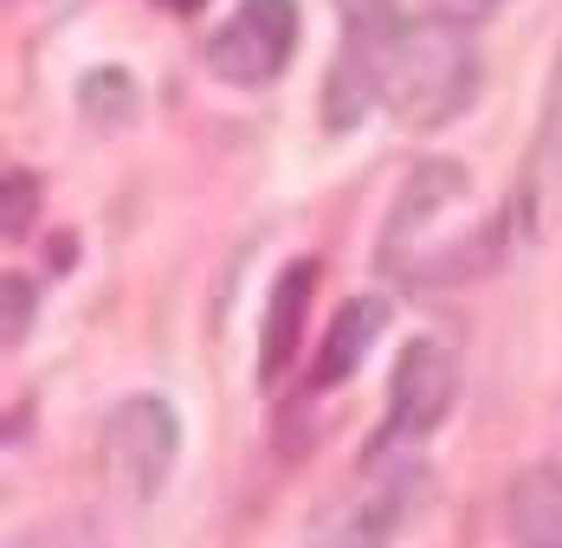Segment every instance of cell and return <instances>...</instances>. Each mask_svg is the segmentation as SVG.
<instances>
[{
	"instance_id": "8fae6325",
	"label": "cell",
	"mask_w": 562,
	"mask_h": 548,
	"mask_svg": "<svg viewBox=\"0 0 562 548\" xmlns=\"http://www.w3.org/2000/svg\"><path fill=\"white\" fill-rule=\"evenodd\" d=\"M557 194H562V58L550 91H543V123H537V149H530V201H537V214Z\"/></svg>"
},
{
	"instance_id": "30bf717a",
	"label": "cell",
	"mask_w": 562,
	"mask_h": 548,
	"mask_svg": "<svg viewBox=\"0 0 562 548\" xmlns=\"http://www.w3.org/2000/svg\"><path fill=\"white\" fill-rule=\"evenodd\" d=\"M389 329V304L382 297H356V304H342L330 335H324V355H317V387H342L356 368H362V355L375 349V335Z\"/></svg>"
},
{
	"instance_id": "2e32d148",
	"label": "cell",
	"mask_w": 562,
	"mask_h": 548,
	"mask_svg": "<svg viewBox=\"0 0 562 548\" xmlns=\"http://www.w3.org/2000/svg\"><path fill=\"white\" fill-rule=\"evenodd\" d=\"M169 7H201V0H169Z\"/></svg>"
},
{
	"instance_id": "6da1fadb",
	"label": "cell",
	"mask_w": 562,
	"mask_h": 548,
	"mask_svg": "<svg viewBox=\"0 0 562 548\" xmlns=\"http://www.w3.org/2000/svg\"><path fill=\"white\" fill-rule=\"evenodd\" d=\"M485 58L472 46V26L459 20H401L389 58H382V104L401 129H447L479 98Z\"/></svg>"
},
{
	"instance_id": "7a4b0ae2",
	"label": "cell",
	"mask_w": 562,
	"mask_h": 548,
	"mask_svg": "<svg viewBox=\"0 0 562 548\" xmlns=\"http://www.w3.org/2000/svg\"><path fill=\"white\" fill-rule=\"evenodd\" d=\"M472 201V174L459 162H414L401 194H394V214L382 226V246H375V265L401 277H434V284H459L465 272H479V259H492L485 232L479 239H452L447 219Z\"/></svg>"
},
{
	"instance_id": "ba28073f",
	"label": "cell",
	"mask_w": 562,
	"mask_h": 548,
	"mask_svg": "<svg viewBox=\"0 0 562 548\" xmlns=\"http://www.w3.org/2000/svg\"><path fill=\"white\" fill-rule=\"evenodd\" d=\"M510 548H562V465H524L505 491Z\"/></svg>"
},
{
	"instance_id": "3957f363",
	"label": "cell",
	"mask_w": 562,
	"mask_h": 548,
	"mask_svg": "<svg viewBox=\"0 0 562 548\" xmlns=\"http://www.w3.org/2000/svg\"><path fill=\"white\" fill-rule=\"evenodd\" d=\"M104 478L123 503H156L169 484L175 458H181V420H175L169 400L156 393H130L104 413Z\"/></svg>"
},
{
	"instance_id": "5b68a950",
	"label": "cell",
	"mask_w": 562,
	"mask_h": 548,
	"mask_svg": "<svg viewBox=\"0 0 562 548\" xmlns=\"http://www.w3.org/2000/svg\"><path fill=\"white\" fill-rule=\"evenodd\" d=\"M452 393H459V362H452L447 342H427V335H420V342H407V349H401V362H394L389 420H382V433H375V445H369V465L434 433V426L452 413Z\"/></svg>"
},
{
	"instance_id": "9a60e30c",
	"label": "cell",
	"mask_w": 562,
	"mask_h": 548,
	"mask_svg": "<svg viewBox=\"0 0 562 548\" xmlns=\"http://www.w3.org/2000/svg\"><path fill=\"white\" fill-rule=\"evenodd\" d=\"M505 0H434V13L440 20H459V26H472V20H485V13H498Z\"/></svg>"
},
{
	"instance_id": "7c38bea8",
	"label": "cell",
	"mask_w": 562,
	"mask_h": 548,
	"mask_svg": "<svg viewBox=\"0 0 562 548\" xmlns=\"http://www.w3.org/2000/svg\"><path fill=\"white\" fill-rule=\"evenodd\" d=\"M78 110L98 123V129H123V123H136V78L130 71H116V65H91L85 78H78Z\"/></svg>"
},
{
	"instance_id": "52a82bcc",
	"label": "cell",
	"mask_w": 562,
	"mask_h": 548,
	"mask_svg": "<svg viewBox=\"0 0 562 548\" xmlns=\"http://www.w3.org/2000/svg\"><path fill=\"white\" fill-rule=\"evenodd\" d=\"M414 496H420V471L414 465L382 471L375 484H362V491L349 496L330 523H317V536L304 548H394L407 510H414Z\"/></svg>"
},
{
	"instance_id": "4fadbf2b",
	"label": "cell",
	"mask_w": 562,
	"mask_h": 548,
	"mask_svg": "<svg viewBox=\"0 0 562 548\" xmlns=\"http://www.w3.org/2000/svg\"><path fill=\"white\" fill-rule=\"evenodd\" d=\"M0 219H7V239H20L33 226V174L26 168H7V207H0Z\"/></svg>"
},
{
	"instance_id": "5bb4252c",
	"label": "cell",
	"mask_w": 562,
	"mask_h": 548,
	"mask_svg": "<svg viewBox=\"0 0 562 548\" xmlns=\"http://www.w3.org/2000/svg\"><path fill=\"white\" fill-rule=\"evenodd\" d=\"M0 297H7V342H26V323H33V284H26L20 272H7Z\"/></svg>"
},
{
	"instance_id": "277c9868",
	"label": "cell",
	"mask_w": 562,
	"mask_h": 548,
	"mask_svg": "<svg viewBox=\"0 0 562 548\" xmlns=\"http://www.w3.org/2000/svg\"><path fill=\"white\" fill-rule=\"evenodd\" d=\"M337 13H342V58L330 65V84H324V123L356 129L382 104V58H389L401 20H394V0H337Z\"/></svg>"
},
{
	"instance_id": "9c48e42d",
	"label": "cell",
	"mask_w": 562,
	"mask_h": 548,
	"mask_svg": "<svg viewBox=\"0 0 562 548\" xmlns=\"http://www.w3.org/2000/svg\"><path fill=\"white\" fill-rule=\"evenodd\" d=\"M311 290H317V265H311V259L284 265L279 284H272V304H266V335H259V375H266V381H279L284 362L297 355V335H304Z\"/></svg>"
},
{
	"instance_id": "8992f818",
	"label": "cell",
	"mask_w": 562,
	"mask_h": 548,
	"mask_svg": "<svg viewBox=\"0 0 562 548\" xmlns=\"http://www.w3.org/2000/svg\"><path fill=\"white\" fill-rule=\"evenodd\" d=\"M297 53V0H239L226 26L207 39V65L221 84L259 91L272 84Z\"/></svg>"
}]
</instances>
